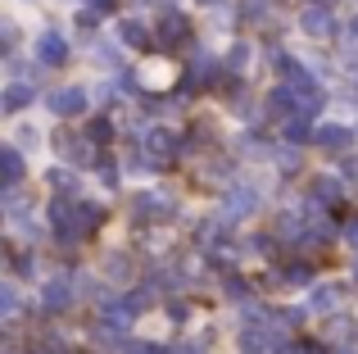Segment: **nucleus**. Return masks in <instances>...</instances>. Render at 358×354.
Segmentation results:
<instances>
[{
	"instance_id": "f257e3e1",
	"label": "nucleus",
	"mask_w": 358,
	"mask_h": 354,
	"mask_svg": "<svg viewBox=\"0 0 358 354\" xmlns=\"http://www.w3.org/2000/svg\"><path fill=\"white\" fill-rule=\"evenodd\" d=\"M254 209H259V191H254L250 182H231L227 195H222V209H218V213H222L227 222H241L245 213H254Z\"/></svg>"
},
{
	"instance_id": "f03ea898",
	"label": "nucleus",
	"mask_w": 358,
	"mask_h": 354,
	"mask_svg": "<svg viewBox=\"0 0 358 354\" xmlns=\"http://www.w3.org/2000/svg\"><path fill=\"white\" fill-rule=\"evenodd\" d=\"M155 41H159V50H177V45L186 41V14L164 9V18L155 23Z\"/></svg>"
},
{
	"instance_id": "7ed1b4c3",
	"label": "nucleus",
	"mask_w": 358,
	"mask_h": 354,
	"mask_svg": "<svg viewBox=\"0 0 358 354\" xmlns=\"http://www.w3.org/2000/svg\"><path fill=\"white\" fill-rule=\"evenodd\" d=\"M87 105H91V96H87V87H59L50 96V109L59 118H78V114H87Z\"/></svg>"
},
{
	"instance_id": "20e7f679",
	"label": "nucleus",
	"mask_w": 358,
	"mask_h": 354,
	"mask_svg": "<svg viewBox=\"0 0 358 354\" xmlns=\"http://www.w3.org/2000/svg\"><path fill=\"white\" fill-rule=\"evenodd\" d=\"M173 213H177V200H173V195H164V191L136 195V218H145V222H168Z\"/></svg>"
},
{
	"instance_id": "39448f33",
	"label": "nucleus",
	"mask_w": 358,
	"mask_h": 354,
	"mask_svg": "<svg viewBox=\"0 0 358 354\" xmlns=\"http://www.w3.org/2000/svg\"><path fill=\"white\" fill-rule=\"evenodd\" d=\"M299 27H304L308 36H317V41L336 36V14H331V5H308L304 14H299Z\"/></svg>"
},
{
	"instance_id": "423d86ee",
	"label": "nucleus",
	"mask_w": 358,
	"mask_h": 354,
	"mask_svg": "<svg viewBox=\"0 0 358 354\" xmlns=\"http://www.w3.org/2000/svg\"><path fill=\"white\" fill-rule=\"evenodd\" d=\"M41 309L45 313H69L73 309V282L69 277H50L41 286Z\"/></svg>"
},
{
	"instance_id": "0eeeda50",
	"label": "nucleus",
	"mask_w": 358,
	"mask_h": 354,
	"mask_svg": "<svg viewBox=\"0 0 358 354\" xmlns=\"http://www.w3.org/2000/svg\"><path fill=\"white\" fill-rule=\"evenodd\" d=\"M36 59H41L45 69H59V64H69V41H64L55 27H50V32H41V36H36Z\"/></svg>"
},
{
	"instance_id": "6e6552de",
	"label": "nucleus",
	"mask_w": 358,
	"mask_h": 354,
	"mask_svg": "<svg viewBox=\"0 0 358 354\" xmlns=\"http://www.w3.org/2000/svg\"><path fill=\"white\" fill-rule=\"evenodd\" d=\"M141 146H145V150L155 155V160H164V164H168L177 150H182V136H177V132H168V127H150V132L141 136Z\"/></svg>"
},
{
	"instance_id": "1a4fd4ad",
	"label": "nucleus",
	"mask_w": 358,
	"mask_h": 354,
	"mask_svg": "<svg viewBox=\"0 0 358 354\" xmlns=\"http://www.w3.org/2000/svg\"><path fill=\"white\" fill-rule=\"evenodd\" d=\"M313 141L322 146V150L345 155L354 146V132H350V127H341V123H322V127H313Z\"/></svg>"
},
{
	"instance_id": "9d476101",
	"label": "nucleus",
	"mask_w": 358,
	"mask_h": 354,
	"mask_svg": "<svg viewBox=\"0 0 358 354\" xmlns=\"http://www.w3.org/2000/svg\"><path fill=\"white\" fill-rule=\"evenodd\" d=\"M118 36H122V41H127V45H136V50H155V27H145V23H141V18H122V23H118Z\"/></svg>"
},
{
	"instance_id": "9b49d317",
	"label": "nucleus",
	"mask_w": 358,
	"mask_h": 354,
	"mask_svg": "<svg viewBox=\"0 0 358 354\" xmlns=\"http://www.w3.org/2000/svg\"><path fill=\"white\" fill-rule=\"evenodd\" d=\"M341 200V182L336 177H313V186H308V213L322 209V204H336Z\"/></svg>"
},
{
	"instance_id": "f8f14e48",
	"label": "nucleus",
	"mask_w": 358,
	"mask_h": 354,
	"mask_svg": "<svg viewBox=\"0 0 358 354\" xmlns=\"http://www.w3.org/2000/svg\"><path fill=\"white\" fill-rule=\"evenodd\" d=\"M32 96H36V91L27 87V82H9V87L0 91V109H5V114H18V109L32 105Z\"/></svg>"
},
{
	"instance_id": "ddd939ff",
	"label": "nucleus",
	"mask_w": 358,
	"mask_h": 354,
	"mask_svg": "<svg viewBox=\"0 0 358 354\" xmlns=\"http://www.w3.org/2000/svg\"><path fill=\"white\" fill-rule=\"evenodd\" d=\"M281 141H313V132H308V114H286V123H281Z\"/></svg>"
},
{
	"instance_id": "4468645a",
	"label": "nucleus",
	"mask_w": 358,
	"mask_h": 354,
	"mask_svg": "<svg viewBox=\"0 0 358 354\" xmlns=\"http://www.w3.org/2000/svg\"><path fill=\"white\" fill-rule=\"evenodd\" d=\"M304 313H308V309H277V313H272V318H268V327L277 332L281 341H286V332H295L299 323H304Z\"/></svg>"
},
{
	"instance_id": "2eb2a0df",
	"label": "nucleus",
	"mask_w": 358,
	"mask_h": 354,
	"mask_svg": "<svg viewBox=\"0 0 358 354\" xmlns=\"http://www.w3.org/2000/svg\"><path fill=\"white\" fill-rule=\"evenodd\" d=\"M0 169H5V186H18V182H23V150L9 146V150L0 155Z\"/></svg>"
},
{
	"instance_id": "dca6fc26",
	"label": "nucleus",
	"mask_w": 358,
	"mask_h": 354,
	"mask_svg": "<svg viewBox=\"0 0 358 354\" xmlns=\"http://www.w3.org/2000/svg\"><path fill=\"white\" fill-rule=\"evenodd\" d=\"M341 304H345V291H341V286H317V291H313V309L317 313H336Z\"/></svg>"
},
{
	"instance_id": "f3484780",
	"label": "nucleus",
	"mask_w": 358,
	"mask_h": 354,
	"mask_svg": "<svg viewBox=\"0 0 358 354\" xmlns=\"http://www.w3.org/2000/svg\"><path fill=\"white\" fill-rule=\"evenodd\" d=\"M281 282H286V286H308V282H313V268H308V264H290L286 273H281Z\"/></svg>"
},
{
	"instance_id": "a211bd4d",
	"label": "nucleus",
	"mask_w": 358,
	"mask_h": 354,
	"mask_svg": "<svg viewBox=\"0 0 358 354\" xmlns=\"http://www.w3.org/2000/svg\"><path fill=\"white\" fill-rule=\"evenodd\" d=\"M105 273L114 277V282H127V273H131V259H127V255H109V259H105Z\"/></svg>"
},
{
	"instance_id": "6ab92c4d",
	"label": "nucleus",
	"mask_w": 358,
	"mask_h": 354,
	"mask_svg": "<svg viewBox=\"0 0 358 354\" xmlns=\"http://www.w3.org/2000/svg\"><path fill=\"white\" fill-rule=\"evenodd\" d=\"M0 304H5V318H18V286L0 282Z\"/></svg>"
},
{
	"instance_id": "aec40b11",
	"label": "nucleus",
	"mask_w": 358,
	"mask_h": 354,
	"mask_svg": "<svg viewBox=\"0 0 358 354\" xmlns=\"http://www.w3.org/2000/svg\"><path fill=\"white\" fill-rule=\"evenodd\" d=\"M277 354H322V346L317 341H281Z\"/></svg>"
},
{
	"instance_id": "412c9836",
	"label": "nucleus",
	"mask_w": 358,
	"mask_h": 354,
	"mask_svg": "<svg viewBox=\"0 0 358 354\" xmlns=\"http://www.w3.org/2000/svg\"><path fill=\"white\" fill-rule=\"evenodd\" d=\"M245 64H250V45H245V41H236V45L227 50V69H231V73H241Z\"/></svg>"
},
{
	"instance_id": "4be33fe9",
	"label": "nucleus",
	"mask_w": 358,
	"mask_h": 354,
	"mask_svg": "<svg viewBox=\"0 0 358 354\" xmlns=\"http://www.w3.org/2000/svg\"><path fill=\"white\" fill-rule=\"evenodd\" d=\"M87 136H91L96 146H100V141H109V136H114V123H109V118H96V123L87 127Z\"/></svg>"
},
{
	"instance_id": "5701e85b",
	"label": "nucleus",
	"mask_w": 358,
	"mask_h": 354,
	"mask_svg": "<svg viewBox=\"0 0 358 354\" xmlns=\"http://www.w3.org/2000/svg\"><path fill=\"white\" fill-rule=\"evenodd\" d=\"M50 186H55V191H73V186H78V177H73L69 169H55L50 173Z\"/></svg>"
},
{
	"instance_id": "b1692460",
	"label": "nucleus",
	"mask_w": 358,
	"mask_h": 354,
	"mask_svg": "<svg viewBox=\"0 0 358 354\" xmlns=\"http://www.w3.org/2000/svg\"><path fill=\"white\" fill-rule=\"evenodd\" d=\"M96 64H105V69H118V50H114V45H96Z\"/></svg>"
},
{
	"instance_id": "393cba45",
	"label": "nucleus",
	"mask_w": 358,
	"mask_h": 354,
	"mask_svg": "<svg viewBox=\"0 0 358 354\" xmlns=\"http://www.w3.org/2000/svg\"><path fill=\"white\" fill-rule=\"evenodd\" d=\"M127 354H168V350H164V346H155V341H131Z\"/></svg>"
},
{
	"instance_id": "a878e982",
	"label": "nucleus",
	"mask_w": 358,
	"mask_h": 354,
	"mask_svg": "<svg viewBox=\"0 0 358 354\" xmlns=\"http://www.w3.org/2000/svg\"><path fill=\"white\" fill-rule=\"evenodd\" d=\"M100 182H105V186L118 182V164H114V160H100Z\"/></svg>"
},
{
	"instance_id": "bb28decb",
	"label": "nucleus",
	"mask_w": 358,
	"mask_h": 354,
	"mask_svg": "<svg viewBox=\"0 0 358 354\" xmlns=\"http://www.w3.org/2000/svg\"><path fill=\"white\" fill-rule=\"evenodd\" d=\"M168 318H173V323H186V318H191V309H186L182 300H168Z\"/></svg>"
},
{
	"instance_id": "cd10ccee",
	"label": "nucleus",
	"mask_w": 358,
	"mask_h": 354,
	"mask_svg": "<svg viewBox=\"0 0 358 354\" xmlns=\"http://www.w3.org/2000/svg\"><path fill=\"white\" fill-rule=\"evenodd\" d=\"M227 295H231V300H245V295H250V286H245L241 277H227Z\"/></svg>"
},
{
	"instance_id": "c85d7f7f",
	"label": "nucleus",
	"mask_w": 358,
	"mask_h": 354,
	"mask_svg": "<svg viewBox=\"0 0 358 354\" xmlns=\"http://www.w3.org/2000/svg\"><path fill=\"white\" fill-rule=\"evenodd\" d=\"M14 41H18V27H14V18H5V45L14 50Z\"/></svg>"
},
{
	"instance_id": "c756f323",
	"label": "nucleus",
	"mask_w": 358,
	"mask_h": 354,
	"mask_svg": "<svg viewBox=\"0 0 358 354\" xmlns=\"http://www.w3.org/2000/svg\"><path fill=\"white\" fill-rule=\"evenodd\" d=\"M345 241H350V246H358V218L345 222Z\"/></svg>"
},
{
	"instance_id": "7c9ffc66",
	"label": "nucleus",
	"mask_w": 358,
	"mask_h": 354,
	"mask_svg": "<svg viewBox=\"0 0 358 354\" xmlns=\"http://www.w3.org/2000/svg\"><path fill=\"white\" fill-rule=\"evenodd\" d=\"M204 346H200V341H191V346H177V350H168V354H200Z\"/></svg>"
},
{
	"instance_id": "2f4dec72",
	"label": "nucleus",
	"mask_w": 358,
	"mask_h": 354,
	"mask_svg": "<svg viewBox=\"0 0 358 354\" xmlns=\"http://www.w3.org/2000/svg\"><path fill=\"white\" fill-rule=\"evenodd\" d=\"M91 5H96V9H114L118 0H91Z\"/></svg>"
},
{
	"instance_id": "473e14b6",
	"label": "nucleus",
	"mask_w": 358,
	"mask_h": 354,
	"mask_svg": "<svg viewBox=\"0 0 358 354\" xmlns=\"http://www.w3.org/2000/svg\"><path fill=\"white\" fill-rule=\"evenodd\" d=\"M345 173H350V177H358V160H350V164H345Z\"/></svg>"
},
{
	"instance_id": "72a5a7b5",
	"label": "nucleus",
	"mask_w": 358,
	"mask_h": 354,
	"mask_svg": "<svg viewBox=\"0 0 358 354\" xmlns=\"http://www.w3.org/2000/svg\"><path fill=\"white\" fill-rule=\"evenodd\" d=\"M350 36H354V41H358V18H354V27H350Z\"/></svg>"
},
{
	"instance_id": "f704fd0d",
	"label": "nucleus",
	"mask_w": 358,
	"mask_h": 354,
	"mask_svg": "<svg viewBox=\"0 0 358 354\" xmlns=\"http://www.w3.org/2000/svg\"><path fill=\"white\" fill-rule=\"evenodd\" d=\"M313 5H336V0H313Z\"/></svg>"
},
{
	"instance_id": "c9c22d12",
	"label": "nucleus",
	"mask_w": 358,
	"mask_h": 354,
	"mask_svg": "<svg viewBox=\"0 0 358 354\" xmlns=\"http://www.w3.org/2000/svg\"><path fill=\"white\" fill-rule=\"evenodd\" d=\"M204 5H218V0H204Z\"/></svg>"
},
{
	"instance_id": "e433bc0d",
	"label": "nucleus",
	"mask_w": 358,
	"mask_h": 354,
	"mask_svg": "<svg viewBox=\"0 0 358 354\" xmlns=\"http://www.w3.org/2000/svg\"><path fill=\"white\" fill-rule=\"evenodd\" d=\"M354 277H358V264H354Z\"/></svg>"
},
{
	"instance_id": "4c0bfd02",
	"label": "nucleus",
	"mask_w": 358,
	"mask_h": 354,
	"mask_svg": "<svg viewBox=\"0 0 358 354\" xmlns=\"http://www.w3.org/2000/svg\"><path fill=\"white\" fill-rule=\"evenodd\" d=\"M341 354H345V350H341Z\"/></svg>"
}]
</instances>
